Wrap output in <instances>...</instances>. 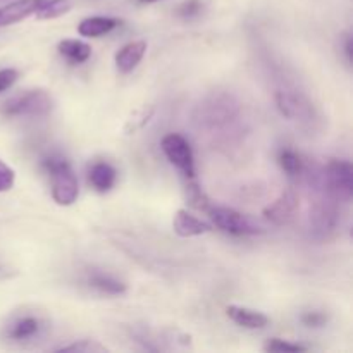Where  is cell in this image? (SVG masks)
Segmentation results:
<instances>
[{"label":"cell","instance_id":"cell-22","mask_svg":"<svg viewBox=\"0 0 353 353\" xmlns=\"http://www.w3.org/2000/svg\"><path fill=\"white\" fill-rule=\"evenodd\" d=\"M207 9V0H185L183 3H179L176 14L178 17L185 21L196 19V17L202 16Z\"/></svg>","mask_w":353,"mask_h":353},{"label":"cell","instance_id":"cell-8","mask_svg":"<svg viewBox=\"0 0 353 353\" xmlns=\"http://www.w3.org/2000/svg\"><path fill=\"white\" fill-rule=\"evenodd\" d=\"M161 147L168 161L185 174L186 179H195V157L188 140L179 133H169L162 138Z\"/></svg>","mask_w":353,"mask_h":353},{"label":"cell","instance_id":"cell-21","mask_svg":"<svg viewBox=\"0 0 353 353\" xmlns=\"http://www.w3.org/2000/svg\"><path fill=\"white\" fill-rule=\"evenodd\" d=\"M152 116H154V107H150V105L140 107V109L134 110V112L131 114L130 119L126 121L124 131H126L128 134H133V133H137V131L143 130V128L148 124V121L152 119Z\"/></svg>","mask_w":353,"mask_h":353},{"label":"cell","instance_id":"cell-2","mask_svg":"<svg viewBox=\"0 0 353 353\" xmlns=\"http://www.w3.org/2000/svg\"><path fill=\"white\" fill-rule=\"evenodd\" d=\"M50 331V321L37 310L14 312L2 327V338L17 347H33Z\"/></svg>","mask_w":353,"mask_h":353},{"label":"cell","instance_id":"cell-9","mask_svg":"<svg viewBox=\"0 0 353 353\" xmlns=\"http://www.w3.org/2000/svg\"><path fill=\"white\" fill-rule=\"evenodd\" d=\"M279 112L290 121H314V105L305 95L295 90H278L274 95Z\"/></svg>","mask_w":353,"mask_h":353},{"label":"cell","instance_id":"cell-31","mask_svg":"<svg viewBox=\"0 0 353 353\" xmlns=\"http://www.w3.org/2000/svg\"><path fill=\"white\" fill-rule=\"evenodd\" d=\"M2 164H6V162H3V161H0V165H2Z\"/></svg>","mask_w":353,"mask_h":353},{"label":"cell","instance_id":"cell-23","mask_svg":"<svg viewBox=\"0 0 353 353\" xmlns=\"http://www.w3.org/2000/svg\"><path fill=\"white\" fill-rule=\"evenodd\" d=\"M55 352H61V353H105L107 347L100 345L99 341L79 340V341H74V343H71V345H65V347L55 348Z\"/></svg>","mask_w":353,"mask_h":353},{"label":"cell","instance_id":"cell-28","mask_svg":"<svg viewBox=\"0 0 353 353\" xmlns=\"http://www.w3.org/2000/svg\"><path fill=\"white\" fill-rule=\"evenodd\" d=\"M17 76L19 72L12 68H7V69H0V93L9 90L14 83L17 81Z\"/></svg>","mask_w":353,"mask_h":353},{"label":"cell","instance_id":"cell-29","mask_svg":"<svg viewBox=\"0 0 353 353\" xmlns=\"http://www.w3.org/2000/svg\"><path fill=\"white\" fill-rule=\"evenodd\" d=\"M352 50H353L352 34L345 33L343 37H341V54H343L345 61H347L348 65H352Z\"/></svg>","mask_w":353,"mask_h":353},{"label":"cell","instance_id":"cell-4","mask_svg":"<svg viewBox=\"0 0 353 353\" xmlns=\"http://www.w3.org/2000/svg\"><path fill=\"white\" fill-rule=\"evenodd\" d=\"M317 199L310 205L309 212V231L310 236L317 241H326L336 233L340 224V210L333 195L324 190L317 192Z\"/></svg>","mask_w":353,"mask_h":353},{"label":"cell","instance_id":"cell-19","mask_svg":"<svg viewBox=\"0 0 353 353\" xmlns=\"http://www.w3.org/2000/svg\"><path fill=\"white\" fill-rule=\"evenodd\" d=\"M278 164L281 165L283 171L290 176V178H300L305 172V161L299 152L292 150V148H281L278 152Z\"/></svg>","mask_w":353,"mask_h":353},{"label":"cell","instance_id":"cell-1","mask_svg":"<svg viewBox=\"0 0 353 353\" xmlns=\"http://www.w3.org/2000/svg\"><path fill=\"white\" fill-rule=\"evenodd\" d=\"M240 116V102L231 93H212L196 105L193 123L199 130L219 131L231 126Z\"/></svg>","mask_w":353,"mask_h":353},{"label":"cell","instance_id":"cell-25","mask_svg":"<svg viewBox=\"0 0 353 353\" xmlns=\"http://www.w3.org/2000/svg\"><path fill=\"white\" fill-rule=\"evenodd\" d=\"M264 350L274 353H299L305 352L307 347L299 343H290V341L279 340V338H271V340H268V343L264 345Z\"/></svg>","mask_w":353,"mask_h":353},{"label":"cell","instance_id":"cell-12","mask_svg":"<svg viewBox=\"0 0 353 353\" xmlns=\"http://www.w3.org/2000/svg\"><path fill=\"white\" fill-rule=\"evenodd\" d=\"M145 52H147V41L143 40L130 41V43L124 45L116 54L117 71L123 72V74H128V72L133 71L140 64L141 59L145 57Z\"/></svg>","mask_w":353,"mask_h":353},{"label":"cell","instance_id":"cell-13","mask_svg":"<svg viewBox=\"0 0 353 353\" xmlns=\"http://www.w3.org/2000/svg\"><path fill=\"white\" fill-rule=\"evenodd\" d=\"M86 283H88L90 288L97 290V292L103 293V295H114V296L123 295V293H126L128 290L126 283L117 279L116 276L109 274V272L97 271V269H93V271L88 272V276H86Z\"/></svg>","mask_w":353,"mask_h":353},{"label":"cell","instance_id":"cell-5","mask_svg":"<svg viewBox=\"0 0 353 353\" xmlns=\"http://www.w3.org/2000/svg\"><path fill=\"white\" fill-rule=\"evenodd\" d=\"M52 109H54V99L50 93L43 90H31L7 100L6 105L2 107V112L9 117H43L48 116Z\"/></svg>","mask_w":353,"mask_h":353},{"label":"cell","instance_id":"cell-15","mask_svg":"<svg viewBox=\"0 0 353 353\" xmlns=\"http://www.w3.org/2000/svg\"><path fill=\"white\" fill-rule=\"evenodd\" d=\"M38 7V0H16L9 6L0 9V28L9 26V24L19 23L26 17L34 16Z\"/></svg>","mask_w":353,"mask_h":353},{"label":"cell","instance_id":"cell-16","mask_svg":"<svg viewBox=\"0 0 353 353\" xmlns=\"http://www.w3.org/2000/svg\"><path fill=\"white\" fill-rule=\"evenodd\" d=\"M117 179V171L109 162H95L88 171V181L97 192L105 193L114 188Z\"/></svg>","mask_w":353,"mask_h":353},{"label":"cell","instance_id":"cell-18","mask_svg":"<svg viewBox=\"0 0 353 353\" xmlns=\"http://www.w3.org/2000/svg\"><path fill=\"white\" fill-rule=\"evenodd\" d=\"M57 50L65 61L71 64H83L92 57V47L81 40H62L59 41Z\"/></svg>","mask_w":353,"mask_h":353},{"label":"cell","instance_id":"cell-6","mask_svg":"<svg viewBox=\"0 0 353 353\" xmlns=\"http://www.w3.org/2000/svg\"><path fill=\"white\" fill-rule=\"evenodd\" d=\"M207 212L212 217L214 224L224 233H230L233 236H255V234L265 233L264 228L259 223H255L252 217L238 212L234 209L228 207H209Z\"/></svg>","mask_w":353,"mask_h":353},{"label":"cell","instance_id":"cell-27","mask_svg":"<svg viewBox=\"0 0 353 353\" xmlns=\"http://www.w3.org/2000/svg\"><path fill=\"white\" fill-rule=\"evenodd\" d=\"M14 181H16V172H14V169L9 168L7 164L0 165V193L9 192L14 186Z\"/></svg>","mask_w":353,"mask_h":353},{"label":"cell","instance_id":"cell-24","mask_svg":"<svg viewBox=\"0 0 353 353\" xmlns=\"http://www.w3.org/2000/svg\"><path fill=\"white\" fill-rule=\"evenodd\" d=\"M188 185H186V196H188V202L192 203L195 209L199 210H209L210 202L207 199L205 193L202 192L199 185L195 183V179H188Z\"/></svg>","mask_w":353,"mask_h":353},{"label":"cell","instance_id":"cell-17","mask_svg":"<svg viewBox=\"0 0 353 353\" xmlns=\"http://www.w3.org/2000/svg\"><path fill=\"white\" fill-rule=\"evenodd\" d=\"M121 24L119 19H114V17H103V16H93L86 17L81 23L78 24V33L85 38H99L103 34L110 33L112 30H116Z\"/></svg>","mask_w":353,"mask_h":353},{"label":"cell","instance_id":"cell-11","mask_svg":"<svg viewBox=\"0 0 353 353\" xmlns=\"http://www.w3.org/2000/svg\"><path fill=\"white\" fill-rule=\"evenodd\" d=\"M172 230L178 236L181 238H192V236H202V234L209 233L210 226L205 221L199 219V217L192 216L188 210L179 209L174 214V219H172Z\"/></svg>","mask_w":353,"mask_h":353},{"label":"cell","instance_id":"cell-3","mask_svg":"<svg viewBox=\"0 0 353 353\" xmlns=\"http://www.w3.org/2000/svg\"><path fill=\"white\" fill-rule=\"evenodd\" d=\"M43 168L52 179V199L59 205H72L79 195V185L69 161L61 155H50L43 161Z\"/></svg>","mask_w":353,"mask_h":353},{"label":"cell","instance_id":"cell-7","mask_svg":"<svg viewBox=\"0 0 353 353\" xmlns=\"http://www.w3.org/2000/svg\"><path fill=\"white\" fill-rule=\"evenodd\" d=\"M324 186L336 200L350 202L353 196V169L348 161L331 159L323 169Z\"/></svg>","mask_w":353,"mask_h":353},{"label":"cell","instance_id":"cell-30","mask_svg":"<svg viewBox=\"0 0 353 353\" xmlns=\"http://www.w3.org/2000/svg\"><path fill=\"white\" fill-rule=\"evenodd\" d=\"M140 3H154V2H159V0H138Z\"/></svg>","mask_w":353,"mask_h":353},{"label":"cell","instance_id":"cell-14","mask_svg":"<svg viewBox=\"0 0 353 353\" xmlns=\"http://www.w3.org/2000/svg\"><path fill=\"white\" fill-rule=\"evenodd\" d=\"M226 314L234 324L245 327V330H262L269 324V317L265 314L257 312L254 309H247V307L230 305L226 309Z\"/></svg>","mask_w":353,"mask_h":353},{"label":"cell","instance_id":"cell-20","mask_svg":"<svg viewBox=\"0 0 353 353\" xmlns=\"http://www.w3.org/2000/svg\"><path fill=\"white\" fill-rule=\"evenodd\" d=\"M69 9H71V0H38L34 16L38 19H55V17L69 12Z\"/></svg>","mask_w":353,"mask_h":353},{"label":"cell","instance_id":"cell-10","mask_svg":"<svg viewBox=\"0 0 353 353\" xmlns=\"http://www.w3.org/2000/svg\"><path fill=\"white\" fill-rule=\"evenodd\" d=\"M299 207L300 202L296 193L293 192V190H286V192H283L274 202L269 203V205L265 207L264 216L265 219L271 221L276 226H285V224H288L290 221L295 217Z\"/></svg>","mask_w":353,"mask_h":353},{"label":"cell","instance_id":"cell-26","mask_svg":"<svg viewBox=\"0 0 353 353\" xmlns=\"http://www.w3.org/2000/svg\"><path fill=\"white\" fill-rule=\"evenodd\" d=\"M300 321L307 327H323L327 323V314L321 312V310H309V312L302 314Z\"/></svg>","mask_w":353,"mask_h":353}]
</instances>
